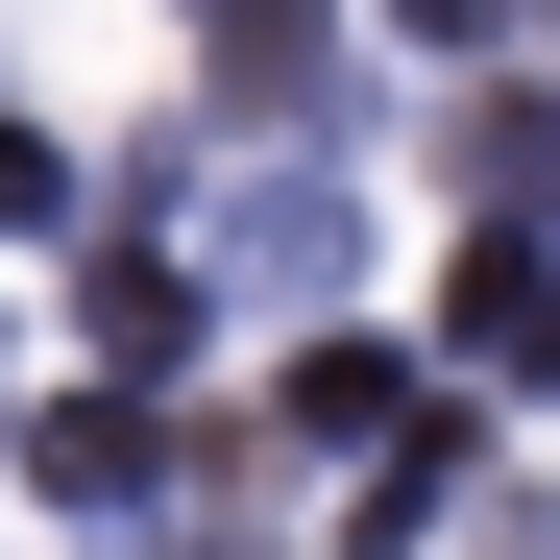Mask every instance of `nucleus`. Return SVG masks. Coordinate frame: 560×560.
<instances>
[]
</instances>
